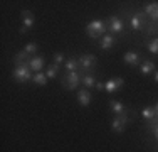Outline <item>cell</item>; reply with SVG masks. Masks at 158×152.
<instances>
[{"label": "cell", "mask_w": 158, "mask_h": 152, "mask_svg": "<svg viewBox=\"0 0 158 152\" xmlns=\"http://www.w3.org/2000/svg\"><path fill=\"white\" fill-rule=\"evenodd\" d=\"M146 24V19H145V12H135L130 17V25L133 30H140L145 27Z\"/></svg>", "instance_id": "52a82bcc"}, {"label": "cell", "mask_w": 158, "mask_h": 152, "mask_svg": "<svg viewBox=\"0 0 158 152\" xmlns=\"http://www.w3.org/2000/svg\"><path fill=\"white\" fill-rule=\"evenodd\" d=\"M96 90L98 91H103L104 90V83H96Z\"/></svg>", "instance_id": "4316f807"}, {"label": "cell", "mask_w": 158, "mask_h": 152, "mask_svg": "<svg viewBox=\"0 0 158 152\" xmlns=\"http://www.w3.org/2000/svg\"><path fill=\"white\" fill-rule=\"evenodd\" d=\"M153 78H155V81L158 83V71H155V74H153Z\"/></svg>", "instance_id": "f1b7e54d"}, {"label": "cell", "mask_w": 158, "mask_h": 152, "mask_svg": "<svg viewBox=\"0 0 158 152\" xmlns=\"http://www.w3.org/2000/svg\"><path fill=\"white\" fill-rule=\"evenodd\" d=\"M59 73V64H51V66L47 68V71H46V76L47 78H56Z\"/></svg>", "instance_id": "603a6c76"}, {"label": "cell", "mask_w": 158, "mask_h": 152, "mask_svg": "<svg viewBox=\"0 0 158 152\" xmlns=\"http://www.w3.org/2000/svg\"><path fill=\"white\" fill-rule=\"evenodd\" d=\"M14 79H15L17 83H27V81H31V79L34 78V74H32V69L29 68V64H25V66H19L14 69Z\"/></svg>", "instance_id": "277c9868"}, {"label": "cell", "mask_w": 158, "mask_h": 152, "mask_svg": "<svg viewBox=\"0 0 158 152\" xmlns=\"http://www.w3.org/2000/svg\"><path fill=\"white\" fill-rule=\"evenodd\" d=\"M64 61V54L62 52H56L54 54V64H61Z\"/></svg>", "instance_id": "484cf974"}, {"label": "cell", "mask_w": 158, "mask_h": 152, "mask_svg": "<svg viewBox=\"0 0 158 152\" xmlns=\"http://www.w3.org/2000/svg\"><path fill=\"white\" fill-rule=\"evenodd\" d=\"M106 22L99 20V19H96V20H91L88 25H86V34H88L91 39H98V37L104 36V32H106Z\"/></svg>", "instance_id": "6da1fadb"}, {"label": "cell", "mask_w": 158, "mask_h": 152, "mask_svg": "<svg viewBox=\"0 0 158 152\" xmlns=\"http://www.w3.org/2000/svg\"><path fill=\"white\" fill-rule=\"evenodd\" d=\"M110 106H111V110L114 112V115H121V113H125L126 112V106L121 103V101H116V100H111L110 101Z\"/></svg>", "instance_id": "2e32d148"}, {"label": "cell", "mask_w": 158, "mask_h": 152, "mask_svg": "<svg viewBox=\"0 0 158 152\" xmlns=\"http://www.w3.org/2000/svg\"><path fill=\"white\" fill-rule=\"evenodd\" d=\"M113 46H114V36H113V34H104V36L101 37L99 47L103 49V51H108V49H111Z\"/></svg>", "instance_id": "5bb4252c"}, {"label": "cell", "mask_w": 158, "mask_h": 152, "mask_svg": "<svg viewBox=\"0 0 158 152\" xmlns=\"http://www.w3.org/2000/svg\"><path fill=\"white\" fill-rule=\"evenodd\" d=\"M140 71H141V74H152V73H155V63L153 61H145V63H141V68H140Z\"/></svg>", "instance_id": "e0dca14e"}, {"label": "cell", "mask_w": 158, "mask_h": 152, "mask_svg": "<svg viewBox=\"0 0 158 152\" xmlns=\"http://www.w3.org/2000/svg\"><path fill=\"white\" fill-rule=\"evenodd\" d=\"M32 81L35 83V85H39V86H46L47 76L44 73H35V74H34V78H32Z\"/></svg>", "instance_id": "44dd1931"}, {"label": "cell", "mask_w": 158, "mask_h": 152, "mask_svg": "<svg viewBox=\"0 0 158 152\" xmlns=\"http://www.w3.org/2000/svg\"><path fill=\"white\" fill-rule=\"evenodd\" d=\"M123 85H125V79L119 78V76H114V78L108 79V81L104 83V90H106L108 93H114V91H118L119 88H123Z\"/></svg>", "instance_id": "9c48e42d"}, {"label": "cell", "mask_w": 158, "mask_h": 152, "mask_svg": "<svg viewBox=\"0 0 158 152\" xmlns=\"http://www.w3.org/2000/svg\"><path fill=\"white\" fill-rule=\"evenodd\" d=\"M141 117L143 118H146V120H152V118H155V108L153 106H145V108L141 110Z\"/></svg>", "instance_id": "d6986e66"}, {"label": "cell", "mask_w": 158, "mask_h": 152, "mask_svg": "<svg viewBox=\"0 0 158 152\" xmlns=\"http://www.w3.org/2000/svg\"><path fill=\"white\" fill-rule=\"evenodd\" d=\"M145 14L152 17V20L158 22V2H150L148 5H145Z\"/></svg>", "instance_id": "4fadbf2b"}, {"label": "cell", "mask_w": 158, "mask_h": 152, "mask_svg": "<svg viewBox=\"0 0 158 152\" xmlns=\"http://www.w3.org/2000/svg\"><path fill=\"white\" fill-rule=\"evenodd\" d=\"M96 79L93 78V76H89V74H86V76H82V85H84V88H96Z\"/></svg>", "instance_id": "ffe728a7"}, {"label": "cell", "mask_w": 158, "mask_h": 152, "mask_svg": "<svg viewBox=\"0 0 158 152\" xmlns=\"http://www.w3.org/2000/svg\"><path fill=\"white\" fill-rule=\"evenodd\" d=\"M29 68L32 71H35V73H40V69L44 68V58L42 56H34L31 59V63H29Z\"/></svg>", "instance_id": "9a60e30c"}, {"label": "cell", "mask_w": 158, "mask_h": 152, "mask_svg": "<svg viewBox=\"0 0 158 152\" xmlns=\"http://www.w3.org/2000/svg\"><path fill=\"white\" fill-rule=\"evenodd\" d=\"M34 22H35V19H34V14L31 10H22V27H20V34H25L29 29L34 27Z\"/></svg>", "instance_id": "8992f818"}, {"label": "cell", "mask_w": 158, "mask_h": 152, "mask_svg": "<svg viewBox=\"0 0 158 152\" xmlns=\"http://www.w3.org/2000/svg\"><path fill=\"white\" fill-rule=\"evenodd\" d=\"M123 20L118 17V15H111L110 19H108V30H110L111 34H121L123 32Z\"/></svg>", "instance_id": "ba28073f"}, {"label": "cell", "mask_w": 158, "mask_h": 152, "mask_svg": "<svg viewBox=\"0 0 158 152\" xmlns=\"http://www.w3.org/2000/svg\"><path fill=\"white\" fill-rule=\"evenodd\" d=\"M77 61H79V69H81V73L93 71L96 68V63H98L94 54H82Z\"/></svg>", "instance_id": "5b68a950"}, {"label": "cell", "mask_w": 158, "mask_h": 152, "mask_svg": "<svg viewBox=\"0 0 158 152\" xmlns=\"http://www.w3.org/2000/svg\"><path fill=\"white\" fill-rule=\"evenodd\" d=\"M146 34H158V22L153 20L148 24V30H146Z\"/></svg>", "instance_id": "d4e9b609"}, {"label": "cell", "mask_w": 158, "mask_h": 152, "mask_svg": "<svg viewBox=\"0 0 158 152\" xmlns=\"http://www.w3.org/2000/svg\"><path fill=\"white\" fill-rule=\"evenodd\" d=\"M148 49L150 52H153V54H158V37H155V39H152L148 42Z\"/></svg>", "instance_id": "cb8c5ba5"}, {"label": "cell", "mask_w": 158, "mask_h": 152, "mask_svg": "<svg viewBox=\"0 0 158 152\" xmlns=\"http://www.w3.org/2000/svg\"><path fill=\"white\" fill-rule=\"evenodd\" d=\"M123 61H125L126 64H130V66H136V64H140L141 56H140V52H136V51H128L125 54V58H123Z\"/></svg>", "instance_id": "8fae6325"}, {"label": "cell", "mask_w": 158, "mask_h": 152, "mask_svg": "<svg viewBox=\"0 0 158 152\" xmlns=\"http://www.w3.org/2000/svg\"><path fill=\"white\" fill-rule=\"evenodd\" d=\"M61 83H62V88H66V90H76L79 86V83H82L81 71H76V73H66L62 76Z\"/></svg>", "instance_id": "3957f363"}, {"label": "cell", "mask_w": 158, "mask_h": 152, "mask_svg": "<svg viewBox=\"0 0 158 152\" xmlns=\"http://www.w3.org/2000/svg\"><path fill=\"white\" fill-rule=\"evenodd\" d=\"M37 49H39V44H35V42H29L27 46H25L24 51L27 52L29 56H32V58H34V56L37 54Z\"/></svg>", "instance_id": "7402d4cb"}, {"label": "cell", "mask_w": 158, "mask_h": 152, "mask_svg": "<svg viewBox=\"0 0 158 152\" xmlns=\"http://www.w3.org/2000/svg\"><path fill=\"white\" fill-rule=\"evenodd\" d=\"M91 100H93V95L88 88H82V90L77 91V101L82 106H88L89 103H91Z\"/></svg>", "instance_id": "30bf717a"}, {"label": "cell", "mask_w": 158, "mask_h": 152, "mask_svg": "<svg viewBox=\"0 0 158 152\" xmlns=\"http://www.w3.org/2000/svg\"><path fill=\"white\" fill-rule=\"evenodd\" d=\"M130 112L131 110H126L125 113H121V115H116L114 118L111 122V130L116 132V134H121V132H125L126 125L130 123L131 117H130Z\"/></svg>", "instance_id": "7a4b0ae2"}, {"label": "cell", "mask_w": 158, "mask_h": 152, "mask_svg": "<svg viewBox=\"0 0 158 152\" xmlns=\"http://www.w3.org/2000/svg\"><path fill=\"white\" fill-rule=\"evenodd\" d=\"M64 66H66L67 73H76V71L79 69V61L76 58H69V59L66 61V64H64Z\"/></svg>", "instance_id": "ac0fdd59"}, {"label": "cell", "mask_w": 158, "mask_h": 152, "mask_svg": "<svg viewBox=\"0 0 158 152\" xmlns=\"http://www.w3.org/2000/svg\"><path fill=\"white\" fill-rule=\"evenodd\" d=\"M153 108H155V115L158 117V103H156V105H153Z\"/></svg>", "instance_id": "83f0119b"}, {"label": "cell", "mask_w": 158, "mask_h": 152, "mask_svg": "<svg viewBox=\"0 0 158 152\" xmlns=\"http://www.w3.org/2000/svg\"><path fill=\"white\" fill-rule=\"evenodd\" d=\"M31 56L27 54L25 51H20V52H17L15 54V58H14V64H15V68L19 66H25V64H29L31 63Z\"/></svg>", "instance_id": "7c38bea8"}]
</instances>
